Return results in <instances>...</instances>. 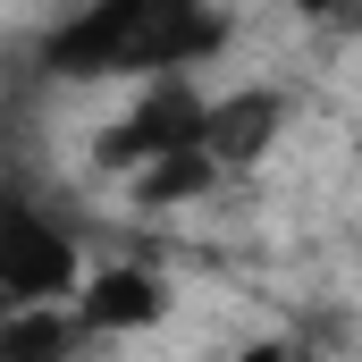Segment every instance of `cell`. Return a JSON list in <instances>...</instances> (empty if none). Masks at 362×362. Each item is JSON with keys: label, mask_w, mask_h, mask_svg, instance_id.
Instances as JSON below:
<instances>
[{"label": "cell", "mask_w": 362, "mask_h": 362, "mask_svg": "<svg viewBox=\"0 0 362 362\" xmlns=\"http://www.w3.org/2000/svg\"><path fill=\"white\" fill-rule=\"evenodd\" d=\"M303 25H320V34H337V42H362V0H286Z\"/></svg>", "instance_id": "cell-8"}, {"label": "cell", "mask_w": 362, "mask_h": 362, "mask_svg": "<svg viewBox=\"0 0 362 362\" xmlns=\"http://www.w3.org/2000/svg\"><path fill=\"white\" fill-rule=\"evenodd\" d=\"M219 51H228V0H76L42 34V76L144 85V76H194Z\"/></svg>", "instance_id": "cell-1"}, {"label": "cell", "mask_w": 362, "mask_h": 362, "mask_svg": "<svg viewBox=\"0 0 362 362\" xmlns=\"http://www.w3.org/2000/svg\"><path fill=\"white\" fill-rule=\"evenodd\" d=\"M278 135H286V93L278 85L211 93V110H202V152H211L219 177H253V169L278 152Z\"/></svg>", "instance_id": "cell-4"}, {"label": "cell", "mask_w": 362, "mask_h": 362, "mask_svg": "<svg viewBox=\"0 0 362 362\" xmlns=\"http://www.w3.org/2000/svg\"><path fill=\"white\" fill-rule=\"evenodd\" d=\"M135 185V202L144 211H177V202H202V194H219V169H211V152L202 144H185V152H160V160H144V169H127Z\"/></svg>", "instance_id": "cell-7"}, {"label": "cell", "mask_w": 362, "mask_h": 362, "mask_svg": "<svg viewBox=\"0 0 362 362\" xmlns=\"http://www.w3.org/2000/svg\"><path fill=\"white\" fill-rule=\"evenodd\" d=\"M202 110H211V93H194V76H144V93L93 135V160L127 177L160 152H185V144H202Z\"/></svg>", "instance_id": "cell-3"}, {"label": "cell", "mask_w": 362, "mask_h": 362, "mask_svg": "<svg viewBox=\"0 0 362 362\" xmlns=\"http://www.w3.org/2000/svg\"><path fill=\"white\" fill-rule=\"evenodd\" d=\"M93 329L76 303H17V312H0V362H68L85 354Z\"/></svg>", "instance_id": "cell-6"}, {"label": "cell", "mask_w": 362, "mask_h": 362, "mask_svg": "<svg viewBox=\"0 0 362 362\" xmlns=\"http://www.w3.org/2000/svg\"><path fill=\"white\" fill-rule=\"evenodd\" d=\"M76 286H85L76 228L42 194L0 185V312H17V303H68Z\"/></svg>", "instance_id": "cell-2"}, {"label": "cell", "mask_w": 362, "mask_h": 362, "mask_svg": "<svg viewBox=\"0 0 362 362\" xmlns=\"http://www.w3.org/2000/svg\"><path fill=\"white\" fill-rule=\"evenodd\" d=\"M68 303L85 312L93 346L101 337H144V329L169 320V278L152 270V262H101V270H85V286Z\"/></svg>", "instance_id": "cell-5"}]
</instances>
